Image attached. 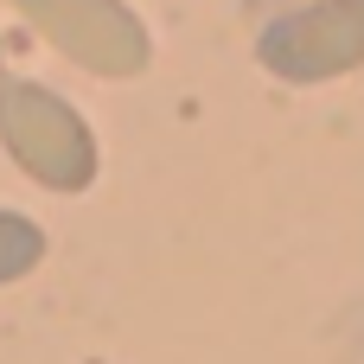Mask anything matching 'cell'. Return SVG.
Wrapping results in <instances>:
<instances>
[{"label":"cell","mask_w":364,"mask_h":364,"mask_svg":"<svg viewBox=\"0 0 364 364\" xmlns=\"http://www.w3.org/2000/svg\"><path fill=\"white\" fill-rule=\"evenodd\" d=\"M19 19L90 77H141L154 38L128 0H13Z\"/></svg>","instance_id":"2"},{"label":"cell","mask_w":364,"mask_h":364,"mask_svg":"<svg viewBox=\"0 0 364 364\" xmlns=\"http://www.w3.org/2000/svg\"><path fill=\"white\" fill-rule=\"evenodd\" d=\"M0 147L45 192H90L102 166L90 122L58 90L26 83V77H0Z\"/></svg>","instance_id":"1"},{"label":"cell","mask_w":364,"mask_h":364,"mask_svg":"<svg viewBox=\"0 0 364 364\" xmlns=\"http://www.w3.org/2000/svg\"><path fill=\"white\" fill-rule=\"evenodd\" d=\"M45 230L32 224V218H19V211H0V288L6 282H26L38 262H45Z\"/></svg>","instance_id":"4"},{"label":"cell","mask_w":364,"mask_h":364,"mask_svg":"<svg viewBox=\"0 0 364 364\" xmlns=\"http://www.w3.org/2000/svg\"><path fill=\"white\" fill-rule=\"evenodd\" d=\"M262 70L282 83H333L364 64V0H301L256 32Z\"/></svg>","instance_id":"3"}]
</instances>
